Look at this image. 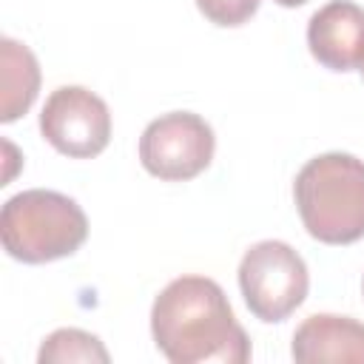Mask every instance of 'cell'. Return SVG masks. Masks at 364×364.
Listing matches in <instances>:
<instances>
[{
  "mask_svg": "<svg viewBox=\"0 0 364 364\" xmlns=\"http://www.w3.org/2000/svg\"><path fill=\"white\" fill-rule=\"evenodd\" d=\"M156 350L173 364H245L250 338L236 321L225 290L208 276H179L151 307Z\"/></svg>",
  "mask_w": 364,
  "mask_h": 364,
  "instance_id": "obj_1",
  "label": "cell"
},
{
  "mask_svg": "<svg viewBox=\"0 0 364 364\" xmlns=\"http://www.w3.org/2000/svg\"><path fill=\"white\" fill-rule=\"evenodd\" d=\"M304 230L324 245L364 239V159L341 151L313 156L293 182Z\"/></svg>",
  "mask_w": 364,
  "mask_h": 364,
  "instance_id": "obj_2",
  "label": "cell"
},
{
  "mask_svg": "<svg viewBox=\"0 0 364 364\" xmlns=\"http://www.w3.org/2000/svg\"><path fill=\"white\" fill-rule=\"evenodd\" d=\"M3 250L23 264L65 259L88 239L85 210L60 191L31 188L6 199L0 210Z\"/></svg>",
  "mask_w": 364,
  "mask_h": 364,
  "instance_id": "obj_3",
  "label": "cell"
},
{
  "mask_svg": "<svg viewBox=\"0 0 364 364\" xmlns=\"http://www.w3.org/2000/svg\"><path fill=\"white\" fill-rule=\"evenodd\" d=\"M239 290L259 321L276 324L307 299L310 273L287 242L264 239L245 250L239 262Z\"/></svg>",
  "mask_w": 364,
  "mask_h": 364,
  "instance_id": "obj_4",
  "label": "cell"
},
{
  "mask_svg": "<svg viewBox=\"0 0 364 364\" xmlns=\"http://www.w3.org/2000/svg\"><path fill=\"white\" fill-rule=\"evenodd\" d=\"M216 151L213 128L193 111H171L151 119L139 136L142 168L165 182L199 176Z\"/></svg>",
  "mask_w": 364,
  "mask_h": 364,
  "instance_id": "obj_5",
  "label": "cell"
},
{
  "mask_svg": "<svg viewBox=\"0 0 364 364\" xmlns=\"http://www.w3.org/2000/svg\"><path fill=\"white\" fill-rule=\"evenodd\" d=\"M43 139L71 159H91L111 142V111L82 85H60L40 111Z\"/></svg>",
  "mask_w": 364,
  "mask_h": 364,
  "instance_id": "obj_6",
  "label": "cell"
},
{
  "mask_svg": "<svg viewBox=\"0 0 364 364\" xmlns=\"http://www.w3.org/2000/svg\"><path fill=\"white\" fill-rule=\"evenodd\" d=\"M307 48L330 71H355L364 63V9L330 0L307 23Z\"/></svg>",
  "mask_w": 364,
  "mask_h": 364,
  "instance_id": "obj_7",
  "label": "cell"
},
{
  "mask_svg": "<svg viewBox=\"0 0 364 364\" xmlns=\"http://www.w3.org/2000/svg\"><path fill=\"white\" fill-rule=\"evenodd\" d=\"M290 355L299 364H364V324L336 313L307 316L293 333Z\"/></svg>",
  "mask_w": 364,
  "mask_h": 364,
  "instance_id": "obj_8",
  "label": "cell"
},
{
  "mask_svg": "<svg viewBox=\"0 0 364 364\" xmlns=\"http://www.w3.org/2000/svg\"><path fill=\"white\" fill-rule=\"evenodd\" d=\"M0 122L20 119L37 100L40 63L28 46L3 37L0 40Z\"/></svg>",
  "mask_w": 364,
  "mask_h": 364,
  "instance_id": "obj_9",
  "label": "cell"
},
{
  "mask_svg": "<svg viewBox=\"0 0 364 364\" xmlns=\"http://www.w3.org/2000/svg\"><path fill=\"white\" fill-rule=\"evenodd\" d=\"M37 361L40 364H65V361L68 364L71 361L108 364L111 355H108V350L102 347V341L94 333H85V330H77V327H63V330H54L51 336L43 338Z\"/></svg>",
  "mask_w": 364,
  "mask_h": 364,
  "instance_id": "obj_10",
  "label": "cell"
},
{
  "mask_svg": "<svg viewBox=\"0 0 364 364\" xmlns=\"http://www.w3.org/2000/svg\"><path fill=\"white\" fill-rule=\"evenodd\" d=\"M259 3H262V0H196V9H199L213 26L233 28V26L247 23V20L259 11Z\"/></svg>",
  "mask_w": 364,
  "mask_h": 364,
  "instance_id": "obj_11",
  "label": "cell"
},
{
  "mask_svg": "<svg viewBox=\"0 0 364 364\" xmlns=\"http://www.w3.org/2000/svg\"><path fill=\"white\" fill-rule=\"evenodd\" d=\"M273 3H279V6H284V9H296V6H304L307 0H273Z\"/></svg>",
  "mask_w": 364,
  "mask_h": 364,
  "instance_id": "obj_12",
  "label": "cell"
},
{
  "mask_svg": "<svg viewBox=\"0 0 364 364\" xmlns=\"http://www.w3.org/2000/svg\"><path fill=\"white\" fill-rule=\"evenodd\" d=\"M358 71H361V74H364V63H361V68H358Z\"/></svg>",
  "mask_w": 364,
  "mask_h": 364,
  "instance_id": "obj_13",
  "label": "cell"
},
{
  "mask_svg": "<svg viewBox=\"0 0 364 364\" xmlns=\"http://www.w3.org/2000/svg\"><path fill=\"white\" fill-rule=\"evenodd\" d=\"M361 290H364V282H361Z\"/></svg>",
  "mask_w": 364,
  "mask_h": 364,
  "instance_id": "obj_14",
  "label": "cell"
}]
</instances>
